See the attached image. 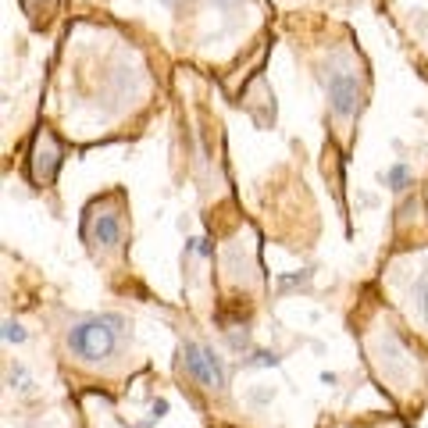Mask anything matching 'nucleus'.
<instances>
[{
  "instance_id": "nucleus-1",
  "label": "nucleus",
  "mask_w": 428,
  "mask_h": 428,
  "mask_svg": "<svg viewBox=\"0 0 428 428\" xmlns=\"http://www.w3.org/2000/svg\"><path fill=\"white\" fill-rule=\"evenodd\" d=\"M118 332H121V318L104 314V318H86L75 321L68 328V350L82 360H100L111 357L114 343H118Z\"/></svg>"
},
{
  "instance_id": "nucleus-2",
  "label": "nucleus",
  "mask_w": 428,
  "mask_h": 428,
  "mask_svg": "<svg viewBox=\"0 0 428 428\" xmlns=\"http://www.w3.org/2000/svg\"><path fill=\"white\" fill-rule=\"evenodd\" d=\"M182 364H186V372H190L200 385H207V389H222V385H225V368H222V360L214 357L207 346L186 343V346H182Z\"/></svg>"
},
{
  "instance_id": "nucleus-3",
  "label": "nucleus",
  "mask_w": 428,
  "mask_h": 428,
  "mask_svg": "<svg viewBox=\"0 0 428 428\" xmlns=\"http://www.w3.org/2000/svg\"><path fill=\"white\" fill-rule=\"evenodd\" d=\"M325 89H328V100H332V111H335V114H350V111L357 107V82H353V75H346V72H328Z\"/></svg>"
},
{
  "instance_id": "nucleus-4",
  "label": "nucleus",
  "mask_w": 428,
  "mask_h": 428,
  "mask_svg": "<svg viewBox=\"0 0 428 428\" xmlns=\"http://www.w3.org/2000/svg\"><path fill=\"white\" fill-rule=\"evenodd\" d=\"M86 236L100 243V247H118V239H121V229H118V218L111 211H93L89 214V222H86Z\"/></svg>"
},
{
  "instance_id": "nucleus-5",
  "label": "nucleus",
  "mask_w": 428,
  "mask_h": 428,
  "mask_svg": "<svg viewBox=\"0 0 428 428\" xmlns=\"http://www.w3.org/2000/svg\"><path fill=\"white\" fill-rule=\"evenodd\" d=\"M4 339H8V343H22V339H25V332H22L15 321H8V328H4Z\"/></svg>"
},
{
  "instance_id": "nucleus-6",
  "label": "nucleus",
  "mask_w": 428,
  "mask_h": 428,
  "mask_svg": "<svg viewBox=\"0 0 428 428\" xmlns=\"http://www.w3.org/2000/svg\"><path fill=\"white\" fill-rule=\"evenodd\" d=\"M389 182H392V190H400L404 186V178H407V168H389V175H385Z\"/></svg>"
}]
</instances>
